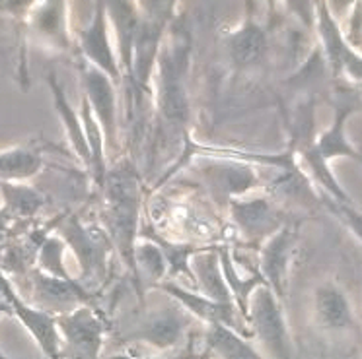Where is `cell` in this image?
I'll use <instances>...</instances> for the list:
<instances>
[{"label":"cell","instance_id":"6da1fadb","mask_svg":"<svg viewBox=\"0 0 362 359\" xmlns=\"http://www.w3.org/2000/svg\"><path fill=\"white\" fill-rule=\"evenodd\" d=\"M103 221L111 245L119 250L123 262L134 272V247L139 237V216H141V179L129 159L117 167H107L103 181Z\"/></svg>","mask_w":362,"mask_h":359},{"label":"cell","instance_id":"7a4b0ae2","mask_svg":"<svg viewBox=\"0 0 362 359\" xmlns=\"http://www.w3.org/2000/svg\"><path fill=\"white\" fill-rule=\"evenodd\" d=\"M189 51L187 33L175 32L170 37V45H162L158 55V111L162 123L172 133L185 130L189 123Z\"/></svg>","mask_w":362,"mask_h":359},{"label":"cell","instance_id":"3957f363","mask_svg":"<svg viewBox=\"0 0 362 359\" xmlns=\"http://www.w3.org/2000/svg\"><path fill=\"white\" fill-rule=\"evenodd\" d=\"M144 8L148 12H141V24L139 33L134 41V56H133V74H131V90L134 94V105L141 107L142 94L150 90L152 80V68L158 61L160 49L164 43L165 28L170 24L173 4L170 2H144Z\"/></svg>","mask_w":362,"mask_h":359},{"label":"cell","instance_id":"277c9868","mask_svg":"<svg viewBox=\"0 0 362 359\" xmlns=\"http://www.w3.org/2000/svg\"><path fill=\"white\" fill-rule=\"evenodd\" d=\"M250 334L257 338L273 359H292V342L284 320L279 297L267 288L259 286L250 297L247 312Z\"/></svg>","mask_w":362,"mask_h":359},{"label":"cell","instance_id":"5b68a950","mask_svg":"<svg viewBox=\"0 0 362 359\" xmlns=\"http://www.w3.org/2000/svg\"><path fill=\"white\" fill-rule=\"evenodd\" d=\"M57 327L63 359H102L105 322L94 307L82 305L71 312L57 315Z\"/></svg>","mask_w":362,"mask_h":359},{"label":"cell","instance_id":"8992f818","mask_svg":"<svg viewBox=\"0 0 362 359\" xmlns=\"http://www.w3.org/2000/svg\"><path fill=\"white\" fill-rule=\"evenodd\" d=\"M199 173L214 198L222 200L226 206L236 198H244L252 188L259 185L253 165L236 157L221 156L218 159H213L206 156L205 162L199 164Z\"/></svg>","mask_w":362,"mask_h":359},{"label":"cell","instance_id":"52a82bcc","mask_svg":"<svg viewBox=\"0 0 362 359\" xmlns=\"http://www.w3.org/2000/svg\"><path fill=\"white\" fill-rule=\"evenodd\" d=\"M57 229H59L57 235L66 245H71L78 258L80 272H82V280H78L80 284L88 280H100L105 274V257L111 245L110 237L100 233L98 229H90L74 216L63 221Z\"/></svg>","mask_w":362,"mask_h":359},{"label":"cell","instance_id":"ba28073f","mask_svg":"<svg viewBox=\"0 0 362 359\" xmlns=\"http://www.w3.org/2000/svg\"><path fill=\"white\" fill-rule=\"evenodd\" d=\"M0 293L6 299V305L10 307V312H14L18 320L25 327V330L32 334L40 350L45 353L47 359H63L61 355V332L57 327V315L47 312L25 303L22 297L18 296L14 288L10 286L6 278L0 276Z\"/></svg>","mask_w":362,"mask_h":359},{"label":"cell","instance_id":"9c48e42d","mask_svg":"<svg viewBox=\"0 0 362 359\" xmlns=\"http://www.w3.org/2000/svg\"><path fill=\"white\" fill-rule=\"evenodd\" d=\"M78 49L84 56V63L103 72L107 78H111L115 86L121 84L123 74L119 68L115 45L111 41L110 20H107V12H105L103 2L95 4L92 22L78 32Z\"/></svg>","mask_w":362,"mask_h":359},{"label":"cell","instance_id":"30bf717a","mask_svg":"<svg viewBox=\"0 0 362 359\" xmlns=\"http://www.w3.org/2000/svg\"><path fill=\"white\" fill-rule=\"evenodd\" d=\"M80 78H82L84 99L92 107L94 117L98 118V125L102 128L103 138H105V146H110V150H115L119 136L117 90H115L117 86L103 72L86 63L80 66Z\"/></svg>","mask_w":362,"mask_h":359},{"label":"cell","instance_id":"8fae6325","mask_svg":"<svg viewBox=\"0 0 362 359\" xmlns=\"http://www.w3.org/2000/svg\"><path fill=\"white\" fill-rule=\"evenodd\" d=\"M191 319L193 317L180 305L162 309V311H156L154 315L142 319L136 327L131 328L123 336V340L125 342H142L158 351L173 350L187 334Z\"/></svg>","mask_w":362,"mask_h":359},{"label":"cell","instance_id":"7c38bea8","mask_svg":"<svg viewBox=\"0 0 362 359\" xmlns=\"http://www.w3.org/2000/svg\"><path fill=\"white\" fill-rule=\"evenodd\" d=\"M228 210L234 227L247 241L265 243L281 229V219L267 198H236Z\"/></svg>","mask_w":362,"mask_h":359},{"label":"cell","instance_id":"4fadbf2b","mask_svg":"<svg viewBox=\"0 0 362 359\" xmlns=\"http://www.w3.org/2000/svg\"><path fill=\"white\" fill-rule=\"evenodd\" d=\"M156 288L162 289L170 297H173V301L189 312L193 319L203 320L206 324H222V327H228L240 332V334H244L242 328L238 327L236 320L240 317V312H238L234 305H221L216 301H211L203 293L181 288L180 284H175V281H162V284H158Z\"/></svg>","mask_w":362,"mask_h":359},{"label":"cell","instance_id":"5bb4252c","mask_svg":"<svg viewBox=\"0 0 362 359\" xmlns=\"http://www.w3.org/2000/svg\"><path fill=\"white\" fill-rule=\"evenodd\" d=\"M33 289H35V299L43 311H59V315L74 311L76 307L90 305V291H88L78 280H61L53 278L41 270L33 272Z\"/></svg>","mask_w":362,"mask_h":359},{"label":"cell","instance_id":"9a60e30c","mask_svg":"<svg viewBox=\"0 0 362 359\" xmlns=\"http://www.w3.org/2000/svg\"><path fill=\"white\" fill-rule=\"evenodd\" d=\"M107 20L115 33V53L123 78L131 80L133 74L134 41L141 24V6L134 2H103Z\"/></svg>","mask_w":362,"mask_h":359},{"label":"cell","instance_id":"2e32d148","mask_svg":"<svg viewBox=\"0 0 362 359\" xmlns=\"http://www.w3.org/2000/svg\"><path fill=\"white\" fill-rule=\"evenodd\" d=\"M292 229L281 227L273 237L261 245L259 274L267 286L279 299L286 293L288 280V264H291Z\"/></svg>","mask_w":362,"mask_h":359},{"label":"cell","instance_id":"e0dca14e","mask_svg":"<svg viewBox=\"0 0 362 359\" xmlns=\"http://www.w3.org/2000/svg\"><path fill=\"white\" fill-rule=\"evenodd\" d=\"M32 32L59 51H69L72 47L69 32V12L64 2H41L33 4L30 14Z\"/></svg>","mask_w":362,"mask_h":359},{"label":"cell","instance_id":"ac0fdd59","mask_svg":"<svg viewBox=\"0 0 362 359\" xmlns=\"http://www.w3.org/2000/svg\"><path fill=\"white\" fill-rule=\"evenodd\" d=\"M191 272H193V281H197L199 293L221 305H234L222 274L218 249H209V247L199 249L191 258Z\"/></svg>","mask_w":362,"mask_h":359},{"label":"cell","instance_id":"d6986e66","mask_svg":"<svg viewBox=\"0 0 362 359\" xmlns=\"http://www.w3.org/2000/svg\"><path fill=\"white\" fill-rule=\"evenodd\" d=\"M267 33L252 18L228 35V53L238 68H252L267 55Z\"/></svg>","mask_w":362,"mask_h":359},{"label":"cell","instance_id":"ffe728a7","mask_svg":"<svg viewBox=\"0 0 362 359\" xmlns=\"http://www.w3.org/2000/svg\"><path fill=\"white\" fill-rule=\"evenodd\" d=\"M49 87H51V94H53V103H55V109L59 113V117L63 118L64 133L69 136L71 142L72 152L76 154L80 159V164L86 167L88 171L92 173V156H90V148H88L86 133H84V126H82V118L74 111V107L69 102V97L64 94V90L61 84L57 82V78L51 74L49 76Z\"/></svg>","mask_w":362,"mask_h":359},{"label":"cell","instance_id":"44dd1931","mask_svg":"<svg viewBox=\"0 0 362 359\" xmlns=\"http://www.w3.org/2000/svg\"><path fill=\"white\" fill-rule=\"evenodd\" d=\"M314 311L317 324L325 330H345L354 322L353 309L346 296L335 286H322L314 296Z\"/></svg>","mask_w":362,"mask_h":359},{"label":"cell","instance_id":"7402d4cb","mask_svg":"<svg viewBox=\"0 0 362 359\" xmlns=\"http://www.w3.org/2000/svg\"><path fill=\"white\" fill-rule=\"evenodd\" d=\"M43 167V154L33 144L0 152V183H22L32 179Z\"/></svg>","mask_w":362,"mask_h":359},{"label":"cell","instance_id":"603a6c76","mask_svg":"<svg viewBox=\"0 0 362 359\" xmlns=\"http://www.w3.org/2000/svg\"><path fill=\"white\" fill-rule=\"evenodd\" d=\"M2 193V208L10 219L30 218L45 206V196L37 188L24 185V183H0Z\"/></svg>","mask_w":362,"mask_h":359},{"label":"cell","instance_id":"cb8c5ba5","mask_svg":"<svg viewBox=\"0 0 362 359\" xmlns=\"http://www.w3.org/2000/svg\"><path fill=\"white\" fill-rule=\"evenodd\" d=\"M206 343L221 359H263L244 334L222 324H206Z\"/></svg>","mask_w":362,"mask_h":359},{"label":"cell","instance_id":"d4e9b609","mask_svg":"<svg viewBox=\"0 0 362 359\" xmlns=\"http://www.w3.org/2000/svg\"><path fill=\"white\" fill-rule=\"evenodd\" d=\"M134 274L141 281L158 286L168 278V262L162 249L154 241L136 243L134 247Z\"/></svg>","mask_w":362,"mask_h":359},{"label":"cell","instance_id":"484cf974","mask_svg":"<svg viewBox=\"0 0 362 359\" xmlns=\"http://www.w3.org/2000/svg\"><path fill=\"white\" fill-rule=\"evenodd\" d=\"M64 249H66V243L59 235L45 237L40 245V252H37V262H40L41 272L49 274L53 278H61V280H72V276L64 268Z\"/></svg>","mask_w":362,"mask_h":359},{"label":"cell","instance_id":"4316f807","mask_svg":"<svg viewBox=\"0 0 362 359\" xmlns=\"http://www.w3.org/2000/svg\"><path fill=\"white\" fill-rule=\"evenodd\" d=\"M329 206H331V210L337 212L339 216L345 219L346 226L351 227L354 233L358 235V237L362 239V214L353 210V208H351V204L337 202V200H335V202H329Z\"/></svg>","mask_w":362,"mask_h":359},{"label":"cell","instance_id":"83f0119b","mask_svg":"<svg viewBox=\"0 0 362 359\" xmlns=\"http://www.w3.org/2000/svg\"><path fill=\"white\" fill-rule=\"evenodd\" d=\"M197 353L193 351H185V353H180V355H134V353H117V355H111V358L105 359H197Z\"/></svg>","mask_w":362,"mask_h":359},{"label":"cell","instance_id":"f1b7e54d","mask_svg":"<svg viewBox=\"0 0 362 359\" xmlns=\"http://www.w3.org/2000/svg\"><path fill=\"white\" fill-rule=\"evenodd\" d=\"M8 224H10V218L6 216V214H4V212L0 210V231H2V229H6V226H8Z\"/></svg>","mask_w":362,"mask_h":359},{"label":"cell","instance_id":"f546056e","mask_svg":"<svg viewBox=\"0 0 362 359\" xmlns=\"http://www.w3.org/2000/svg\"><path fill=\"white\" fill-rule=\"evenodd\" d=\"M4 311H10V307L6 303H0V312H4ZM0 359H10V358L6 355V353H2V351H0Z\"/></svg>","mask_w":362,"mask_h":359},{"label":"cell","instance_id":"4dcf8cb0","mask_svg":"<svg viewBox=\"0 0 362 359\" xmlns=\"http://www.w3.org/2000/svg\"><path fill=\"white\" fill-rule=\"evenodd\" d=\"M197 359H214V358H211V355H203V358H197Z\"/></svg>","mask_w":362,"mask_h":359},{"label":"cell","instance_id":"1f68e13d","mask_svg":"<svg viewBox=\"0 0 362 359\" xmlns=\"http://www.w3.org/2000/svg\"><path fill=\"white\" fill-rule=\"evenodd\" d=\"M361 162H362V157H361Z\"/></svg>","mask_w":362,"mask_h":359}]
</instances>
